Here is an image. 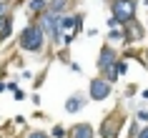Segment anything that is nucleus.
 I'll use <instances>...</instances> for the list:
<instances>
[{"instance_id": "nucleus-1", "label": "nucleus", "mask_w": 148, "mask_h": 138, "mask_svg": "<svg viewBox=\"0 0 148 138\" xmlns=\"http://www.w3.org/2000/svg\"><path fill=\"white\" fill-rule=\"evenodd\" d=\"M45 45H48V35H45V30L40 28L38 20H30V23L20 30V35H18V48H20L23 53L43 55L45 53Z\"/></svg>"}, {"instance_id": "nucleus-2", "label": "nucleus", "mask_w": 148, "mask_h": 138, "mask_svg": "<svg viewBox=\"0 0 148 138\" xmlns=\"http://www.w3.org/2000/svg\"><path fill=\"white\" fill-rule=\"evenodd\" d=\"M123 126H125V113L121 108H113V111H108V113L103 115L101 126L95 128V136H101V138H121Z\"/></svg>"}, {"instance_id": "nucleus-3", "label": "nucleus", "mask_w": 148, "mask_h": 138, "mask_svg": "<svg viewBox=\"0 0 148 138\" xmlns=\"http://www.w3.org/2000/svg\"><path fill=\"white\" fill-rule=\"evenodd\" d=\"M138 0H110L108 8H110V15L116 18L121 25L131 23V20H136L138 18Z\"/></svg>"}, {"instance_id": "nucleus-4", "label": "nucleus", "mask_w": 148, "mask_h": 138, "mask_svg": "<svg viewBox=\"0 0 148 138\" xmlns=\"http://www.w3.org/2000/svg\"><path fill=\"white\" fill-rule=\"evenodd\" d=\"M110 93H113V83H108L103 76L90 78V83H88V98H90V100L101 103V100L110 98Z\"/></svg>"}, {"instance_id": "nucleus-5", "label": "nucleus", "mask_w": 148, "mask_h": 138, "mask_svg": "<svg viewBox=\"0 0 148 138\" xmlns=\"http://www.w3.org/2000/svg\"><path fill=\"white\" fill-rule=\"evenodd\" d=\"M146 35L148 33H146V28L138 23V18L123 25V43L125 45H140V43L146 40Z\"/></svg>"}, {"instance_id": "nucleus-6", "label": "nucleus", "mask_w": 148, "mask_h": 138, "mask_svg": "<svg viewBox=\"0 0 148 138\" xmlns=\"http://www.w3.org/2000/svg\"><path fill=\"white\" fill-rule=\"evenodd\" d=\"M121 58V50H118L116 45H110V43H103L101 48V53H98V60H95V65H98V70H108L116 65V60Z\"/></svg>"}, {"instance_id": "nucleus-7", "label": "nucleus", "mask_w": 148, "mask_h": 138, "mask_svg": "<svg viewBox=\"0 0 148 138\" xmlns=\"http://www.w3.org/2000/svg\"><path fill=\"white\" fill-rule=\"evenodd\" d=\"M68 138H95V128L90 123H75V126H70L68 128Z\"/></svg>"}, {"instance_id": "nucleus-8", "label": "nucleus", "mask_w": 148, "mask_h": 138, "mask_svg": "<svg viewBox=\"0 0 148 138\" xmlns=\"http://www.w3.org/2000/svg\"><path fill=\"white\" fill-rule=\"evenodd\" d=\"M86 95L83 93H73V95H68L65 98V113H78V111H83V106H86Z\"/></svg>"}, {"instance_id": "nucleus-9", "label": "nucleus", "mask_w": 148, "mask_h": 138, "mask_svg": "<svg viewBox=\"0 0 148 138\" xmlns=\"http://www.w3.org/2000/svg\"><path fill=\"white\" fill-rule=\"evenodd\" d=\"M25 10H28L30 18H38L40 13L48 10V0H28V3H25Z\"/></svg>"}, {"instance_id": "nucleus-10", "label": "nucleus", "mask_w": 148, "mask_h": 138, "mask_svg": "<svg viewBox=\"0 0 148 138\" xmlns=\"http://www.w3.org/2000/svg\"><path fill=\"white\" fill-rule=\"evenodd\" d=\"M106 43H110V45H118V43H123V25H118V28H110V33H106Z\"/></svg>"}, {"instance_id": "nucleus-11", "label": "nucleus", "mask_w": 148, "mask_h": 138, "mask_svg": "<svg viewBox=\"0 0 148 138\" xmlns=\"http://www.w3.org/2000/svg\"><path fill=\"white\" fill-rule=\"evenodd\" d=\"M13 35V15H5V23H3V28H0V43H5V40Z\"/></svg>"}, {"instance_id": "nucleus-12", "label": "nucleus", "mask_w": 148, "mask_h": 138, "mask_svg": "<svg viewBox=\"0 0 148 138\" xmlns=\"http://www.w3.org/2000/svg\"><path fill=\"white\" fill-rule=\"evenodd\" d=\"M70 8V0H48V10L53 13H68Z\"/></svg>"}, {"instance_id": "nucleus-13", "label": "nucleus", "mask_w": 148, "mask_h": 138, "mask_svg": "<svg viewBox=\"0 0 148 138\" xmlns=\"http://www.w3.org/2000/svg\"><path fill=\"white\" fill-rule=\"evenodd\" d=\"M75 15H78V13H63V15H60V28H63V30H73Z\"/></svg>"}, {"instance_id": "nucleus-14", "label": "nucleus", "mask_w": 148, "mask_h": 138, "mask_svg": "<svg viewBox=\"0 0 148 138\" xmlns=\"http://www.w3.org/2000/svg\"><path fill=\"white\" fill-rule=\"evenodd\" d=\"M48 136H50V138H68V128H65V126H60V123H55Z\"/></svg>"}, {"instance_id": "nucleus-15", "label": "nucleus", "mask_w": 148, "mask_h": 138, "mask_svg": "<svg viewBox=\"0 0 148 138\" xmlns=\"http://www.w3.org/2000/svg\"><path fill=\"white\" fill-rule=\"evenodd\" d=\"M125 73H128V60H125V58H118L116 60V76L121 78V76H125Z\"/></svg>"}, {"instance_id": "nucleus-16", "label": "nucleus", "mask_w": 148, "mask_h": 138, "mask_svg": "<svg viewBox=\"0 0 148 138\" xmlns=\"http://www.w3.org/2000/svg\"><path fill=\"white\" fill-rule=\"evenodd\" d=\"M8 91L13 93V98H15V100H23V98H25L23 88H20V85H18V83H8Z\"/></svg>"}, {"instance_id": "nucleus-17", "label": "nucleus", "mask_w": 148, "mask_h": 138, "mask_svg": "<svg viewBox=\"0 0 148 138\" xmlns=\"http://www.w3.org/2000/svg\"><path fill=\"white\" fill-rule=\"evenodd\" d=\"M10 13V3L8 0H0V28H3V23H5V15Z\"/></svg>"}, {"instance_id": "nucleus-18", "label": "nucleus", "mask_w": 148, "mask_h": 138, "mask_svg": "<svg viewBox=\"0 0 148 138\" xmlns=\"http://www.w3.org/2000/svg\"><path fill=\"white\" fill-rule=\"evenodd\" d=\"M138 130H140V123L133 118V121H131V128H128V136H125V138H136V136H138Z\"/></svg>"}, {"instance_id": "nucleus-19", "label": "nucleus", "mask_w": 148, "mask_h": 138, "mask_svg": "<svg viewBox=\"0 0 148 138\" xmlns=\"http://www.w3.org/2000/svg\"><path fill=\"white\" fill-rule=\"evenodd\" d=\"M25 138H50V136H48V130L33 128V130H28V136H25Z\"/></svg>"}, {"instance_id": "nucleus-20", "label": "nucleus", "mask_w": 148, "mask_h": 138, "mask_svg": "<svg viewBox=\"0 0 148 138\" xmlns=\"http://www.w3.org/2000/svg\"><path fill=\"white\" fill-rule=\"evenodd\" d=\"M136 121H138V123H148V108L136 111Z\"/></svg>"}, {"instance_id": "nucleus-21", "label": "nucleus", "mask_w": 148, "mask_h": 138, "mask_svg": "<svg viewBox=\"0 0 148 138\" xmlns=\"http://www.w3.org/2000/svg\"><path fill=\"white\" fill-rule=\"evenodd\" d=\"M136 138H148V123L146 126H140V130H138V136Z\"/></svg>"}, {"instance_id": "nucleus-22", "label": "nucleus", "mask_w": 148, "mask_h": 138, "mask_svg": "<svg viewBox=\"0 0 148 138\" xmlns=\"http://www.w3.org/2000/svg\"><path fill=\"white\" fill-rule=\"evenodd\" d=\"M118 25H121V23H118V20H116V18H113V15H110V18H108V28H118Z\"/></svg>"}, {"instance_id": "nucleus-23", "label": "nucleus", "mask_w": 148, "mask_h": 138, "mask_svg": "<svg viewBox=\"0 0 148 138\" xmlns=\"http://www.w3.org/2000/svg\"><path fill=\"white\" fill-rule=\"evenodd\" d=\"M125 95H128V98H131V95H136V85H128V88H125Z\"/></svg>"}, {"instance_id": "nucleus-24", "label": "nucleus", "mask_w": 148, "mask_h": 138, "mask_svg": "<svg viewBox=\"0 0 148 138\" xmlns=\"http://www.w3.org/2000/svg\"><path fill=\"white\" fill-rule=\"evenodd\" d=\"M70 70H73V73H80L83 68H80V63H70Z\"/></svg>"}, {"instance_id": "nucleus-25", "label": "nucleus", "mask_w": 148, "mask_h": 138, "mask_svg": "<svg viewBox=\"0 0 148 138\" xmlns=\"http://www.w3.org/2000/svg\"><path fill=\"white\" fill-rule=\"evenodd\" d=\"M30 100L35 103V106H40V95H38V93H33V95H30Z\"/></svg>"}, {"instance_id": "nucleus-26", "label": "nucleus", "mask_w": 148, "mask_h": 138, "mask_svg": "<svg viewBox=\"0 0 148 138\" xmlns=\"http://www.w3.org/2000/svg\"><path fill=\"white\" fill-rule=\"evenodd\" d=\"M5 88H8V83H3V80H0V93L5 91Z\"/></svg>"}, {"instance_id": "nucleus-27", "label": "nucleus", "mask_w": 148, "mask_h": 138, "mask_svg": "<svg viewBox=\"0 0 148 138\" xmlns=\"http://www.w3.org/2000/svg\"><path fill=\"white\" fill-rule=\"evenodd\" d=\"M3 78H5V70H3V65H0V80H3Z\"/></svg>"}, {"instance_id": "nucleus-28", "label": "nucleus", "mask_w": 148, "mask_h": 138, "mask_svg": "<svg viewBox=\"0 0 148 138\" xmlns=\"http://www.w3.org/2000/svg\"><path fill=\"white\" fill-rule=\"evenodd\" d=\"M143 53H146V55H143V60H146V63H148V48H146V50H143Z\"/></svg>"}, {"instance_id": "nucleus-29", "label": "nucleus", "mask_w": 148, "mask_h": 138, "mask_svg": "<svg viewBox=\"0 0 148 138\" xmlns=\"http://www.w3.org/2000/svg\"><path fill=\"white\" fill-rule=\"evenodd\" d=\"M143 98H146V100H148V88H146V91H143Z\"/></svg>"}, {"instance_id": "nucleus-30", "label": "nucleus", "mask_w": 148, "mask_h": 138, "mask_svg": "<svg viewBox=\"0 0 148 138\" xmlns=\"http://www.w3.org/2000/svg\"><path fill=\"white\" fill-rule=\"evenodd\" d=\"M146 33H148V20H146Z\"/></svg>"}, {"instance_id": "nucleus-31", "label": "nucleus", "mask_w": 148, "mask_h": 138, "mask_svg": "<svg viewBox=\"0 0 148 138\" xmlns=\"http://www.w3.org/2000/svg\"><path fill=\"white\" fill-rule=\"evenodd\" d=\"M143 3H146V5H148V0H143Z\"/></svg>"}]
</instances>
